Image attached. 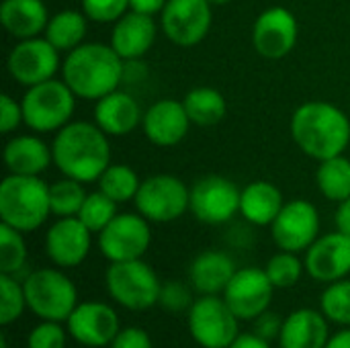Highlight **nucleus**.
<instances>
[{
	"instance_id": "412c9836",
	"label": "nucleus",
	"mask_w": 350,
	"mask_h": 348,
	"mask_svg": "<svg viewBox=\"0 0 350 348\" xmlns=\"http://www.w3.org/2000/svg\"><path fill=\"white\" fill-rule=\"evenodd\" d=\"M156 35L158 27L154 16L129 10L117 23H113L111 47L125 62H137L152 49Z\"/></svg>"
},
{
	"instance_id": "b1692460",
	"label": "nucleus",
	"mask_w": 350,
	"mask_h": 348,
	"mask_svg": "<svg viewBox=\"0 0 350 348\" xmlns=\"http://www.w3.org/2000/svg\"><path fill=\"white\" fill-rule=\"evenodd\" d=\"M236 263L221 250H205L189 267V283L199 295H221L236 275Z\"/></svg>"
},
{
	"instance_id": "f257e3e1",
	"label": "nucleus",
	"mask_w": 350,
	"mask_h": 348,
	"mask_svg": "<svg viewBox=\"0 0 350 348\" xmlns=\"http://www.w3.org/2000/svg\"><path fill=\"white\" fill-rule=\"evenodd\" d=\"M55 168L74 180L94 183L111 164L109 135L88 121H70L66 127L55 131L51 144Z\"/></svg>"
},
{
	"instance_id": "cd10ccee",
	"label": "nucleus",
	"mask_w": 350,
	"mask_h": 348,
	"mask_svg": "<svg viewBox=\"0 0 350 348\" xmlns=\"http://www.w3.org/2000/svg\"><path fill=\"white\" fill-rule=\"evenodd\" d=\"M86 21L88 16L80 10H59L49 16L43 37L57 51H72L84 43L86 37Z\"/></svg>"
},
{
	"instance_id": "bb28decb",
	"label": "nucleus",
	"mask_w": 350,
	"mask_h": 348,
	"mask_svg": "<svg viewBox=\"0 0 350 348\" xmlns=\"http://www.w3.org/2000/svg\"><path fill=\"white\" fill-rule=\"evenodd\" d=\"M283 205V193L269 180H254L242 189L240 213L252 226H271Z\"/></svg>"
},
{
	"instance_id": "7ed1b4c3",
	"label": "nucleus",
	"mask_w": 350,
	"mask_h": 348,
	"mask_svg": "<svg viewBox=\"0 0 350 348\" xmlns=\"http://www.w3.org/2000/svg\"><path fill=\"white\" fill-rule=\"evenodd\" d=\"M62 76L78 98L98 101L119 88L125 76V59L111 43H82L68 51Z\"/></svg>"
},
{
	"instance_id": "473e14b6",
	"label": "nucleus",
	"mask_w": 350,
	"mask_h": 348,
	"mask_svg": "<svg viewBox=\"0 0 350 348\" xmlns=\"http://www.w3.org/2000/svg\"><path fill=\"white\" fill-rule=\"evenodd\" d=\"M320 312L328 318V322L349 328L350 279H340V281L328 283V287L320 295Z\"/></svg>"
},
{
	"instance_id": "ea45409f",
	"label": "nucleus",
	"mask_w": 350,
	"mask_h": 348,
	"mask_svg": "<svg viewBox=\"0 0 350 348\" xmlns=\"http://www.w3.org/2000/svg\"><path fill=\"white\" fill-rule=\"evenodd\" d=\"M82 12L94 23H117L129 12V0H82Z\"/></svg>"
},
{
	"instance_id": "09e8293b",
	"label": "nucleus",
	"mask_w": 350,
	"mask_h": 348,
	"mask_svg": "<svg viewBox=\"0 0 350 348\" xmlns=\"http://www.w3.org/2000/svg\"><path fill=\"white\" fill-rule=\"evenodd\" d=\"M211 6H224V4H228V2H232V0H207Z\"/></svg>"
},
{
	"instance_id": "6ab92c4d",
	"label": "nucleus",
	"mask_w": 350,
	"mask_h": 348,
	"mask_svg": "<svg viewBox=\"0 0 350 348\" xmlns=\"http://www.w3.org/2000/svg\"><path fill=\"white\" fill-rule=\"evenodd\" d=\"M92 246V232L78 217H57L45 234V254L59 269L82 265Z\"/></svg>"
},
{
	"instance_id": "4be33fe9",
	"label": "nucleus",
	"mask_w": 350,
	"mask_h": 348,
	"mask_svg": "<svg viewBox=\"0 0 350 348\" xmlns=\"http://www.w3.org/2000/svg\"><path fill=\"white\" fill-rule=\"evenodd\" d=\"M144 119L139 103L123 90H113L96 101L94 105V123L109 137H123L131 133Z\"/></svg>"
},
{
	"instance_id": "72a5a7b5",
	"label": "nucleus",
	"mask_w": 350,
	"mask_h": 348,
	"mask_svg": "<svg viewBox=\"0 0 350 348\" xmlns=\"http://www.w3.org/2000/svg\"><path fill=\"white\" fill-rule=\"evenodd\" d=\"M117 205L111 197H107L103 191H94L86 195V201L76 215L92 234H100L117 215Z\"/></svg>"
},
{
	"instance_id": "6e6552de",
	"label": "nucleus",
	"mask_w": 350,
	"mask_h": 348,
	"mask_svg": "<svg viewBox=\"0 0 350 348\" xmlns=\"http://www.w3.org/2000/svg\"><path fill=\"white\" fill-rule=\"evenodd\" d=\"M191 338L201 348H228L240 336V318L221 295H201L187 312Z\"/></svg>"
},
{
	"instance_id": "a18cd8bd",
	"label": "nucleus",
	"mask_w": 350,
	"mask_h": 348,
	"mask_svg": "<svg viewBox=\"0 0 350 348\" xmlns=\"http://www.w3.org/2000/svg\"><path fill=\"white\" fill-rule=\"evenodd\" d=\"M334 224H336V230L338 232L350 236V197L338 203L336 215H334Z\"/></svg>"
},
{
	"instance_id": "39448f33",
	"label": "nucleus",
	"mask_w": 350,
	"mask_h": 348,
	"mask_svg": "<svg viewBox=\"0 0 350 348\" xmlns=\"http://www.w3.org/2000/svg\"><path fill=\"white\" fill-rule=\"evenodd\" d=\"M23 123L37 133L59 131L72 121L76 94L64 80H45L29 86L21 98Z\"/></svg>"
},
{
	"instance_id": "f8f14e48",
	"label": "nucleus",
	"mask_w": 350,
	"mask_h": 348,
	"mask_svg": "<svg viewBox=\"0 0 350 348\" xmlns=\"http://www.w3.org/2000/svg\"><path fill=\"white\" fill-rule=\"evenodd\" d=\"M213 6L207 0H168L160 12V27L168 41L178 47L201 43L211 29Z\"/></svg>"
},
{
	"instance_id": "c9c22d12",
	"label": "nucleus",
	"mask_w": 350,
	"mask_h": 348,
	"mask_svg": "<svg viewBox=\"0 0 350 348\" xmlns=\"http://www.w3.org/2000/svg\"><path fill=\"white\" fill-rule=\"evenodd\" d=\"M265 271H267L271 283L275 285V289H291L299 283L301 275L306 273V265H304V260L297 258L295 252L281 250L269 258Z\"/></svg>"
},
{
	"instance_id": "4c0bfd02",
	"label": "nucleus",
	"mask_w": 350,
	"mask_h": 348,
	"mask_svg": "<svg viewBox=\"0 0 350 348\" xmlns=\"http://www.w3.org/2000/svg\"><path fill=\"white\" fill-rule=\"evenodd\" d=\"M193 285L191 283H183V281H166L162 283L160 289V299L158 306L170 314H183L189 312L191 306L195 304L193 297Z\"/></svg>"
},
{
	"instance_id": "a211bd4d",
	"label": "nucleus",
	"mask_w": 350,
	"mask_h": 348,
	"mask_svg": "<svg viewBox=\"0 0 350 348\" xmlns=\"http://www.w3.org/2000/svg\"><path fill=\"white\" fill-rule=\"evenodd\" d=\"M306 273L318 283H334L350 273V236L330 232L320 236L306 250Z\"/></svg>"
},
{
	"instance_id": "7c9ffc66",
	"label": "nucleus",
	"mask_w": 350,
	"mask_h": 348,
	"mask_svg": "<svg viewBox=\"0 0 350 348\" xmlns=\"http://www.w3.org/2000/svg\"><path fill=\"white\" fill-rule=\"evenodd\" d=\"M139 176L127 164H109L98 178V191L111 197L115 203H129L139 191Z\"/></svg>"
},
{
	"instance_id": "37998d69",
	"label": "nucleus",
	"mask_w": 350,
	"mask_h": 348,
	"mask_svg": "<svg viewBox=\"0 0 350 348\" xmlns=\"http://www.w3.org/2000/svg\"><path fill=\"white\" fill-rule=\"evenodd\" d=\"M109 348H152V338L144 328L129 326L119 330V334L113 338Z\"/></svg>"
},
{
	"instance_id": "49530a36",
	"label": "nucleus",
	"mask_w": 350,
	"mask_h": 348,
	"mask_svg": "<svg viewBox=\"0 0 350 348\" xmlns=\"http://www.w3.org/2000/svg\"><path fill=\"white\" fill-rule=\"evenodd\" d=\"M228 348H273L271 343H267L265 338L256 336L254 332H248V334H240L232 345Z\"/></svg>"
},
{
	"instance_id": "58836bf2",
	"label": "nucleus",
	"mask_w": 350,
	"mask_h": 348,
	"mask_svg": "<svg viewBox=\"0 0 350 348\" xmlns=\"http://www.w3.org/2000/svg\"><path fill=\"white\" fill-rule=\"evenodd\" d=\"M68 336V328H64L62 322L41 320V324L29 332L27 348H66Z\"/></svg>"
},
{
	"instance_id": "f704fd0d",
	"label": "nucleus",
	"mask_w": 350,
	"mask_h": 348,
	"mask_svg": "<svg viewBox=\"0 0 350 348\" xmlns=\"http://www.w3.org/2000/svg\"><path fill=\"white\" fill-rule=\"evenodd\" d=\"M27 263V244L23 232L0 224V273L14 275L23 271Z\"/></svg>"
},
{
	"instance_id": "9b49d317",
	"label": "nucleus",
	"mask_w": 350,
	"mask_h": 348,
	"mask_svg": "<svg viewBox=\"0 0 350 348\" xmlns=\"http://www.w3.org/2000/svg\"><path fill=\"white\" fill-rule=\"evenodd\" d=\"M152 244L150 222L142 213H117L98 234V248L109 263L142 258Z\"/></svg>"
},
{
	"instance_id": "c03bdc74",
	"label": "nucleus",
	"mask_w": 350,
	"mask_h": 348,
	"mask_svg": "<svg viewBox=\"0 0 350 348\" xmlns=\"http://www.w3.org/2000/svg\"><path fill=\"white\" fill-rule=\"evenodd\" d=\"M168 0H129V10L139 12V14H160L164 10Z\"/></svg>"
},
{
	"instance_id": "79ce46f5",
	"label": "nucleus",
	"mask_w": 350,
	"mask_h": 348,
	"mask_svg": "<svg viewBox=\"0 0 350 348\" xmlns=\"http://www.w3.org/2000/svg\"><path fill=\"white\" fill-rule=\"evenodd\" d=\"M254 326H252V332L260 338H265L267 343H273V340H279L281 336V330H283V322L285 318H281L279 314H273V312H265L260 314L256 320H252Z\"/></svg>"
},
{
	"instance_id": "aec40b11",
	"label": "nucleus",
	"mask_w": 350,
	"mask_h": 348,
	"mask_svg": "<svg viewBox=\"0 0 350 348\" xmlns=\"http://www.w3.org/2000/svg\"><path fill=\"white\" fill-rule=\"evenodd\" d=\"M191 119L183 101L162 98L148 107L142 119L144 135L158 148H172L180 144L191 127Z\"/></svg>"
},
{
	"instance_id": "8fccbe9b",
	"label": "nucleus",
	"mask_w": 350,
	"mask_h": 348,
	"mask_svg": "<svg viewBox=\"0 0 350 348\" xmlns=\"http://www.w3.org/2000/svg\"><path fill=\"white\" fill-rule=\"evenodd\" d=\"M0 348H8L6 347V336H4V334L0 336Z\"/></svg>"
},
{
	"instance_id": "c756f323",
	"label": "nucleus",
	"mask_w": 350,
	"mask_h": 348,
	"mask_svg": "<svg viewBox=\"0 0 350 348\" xmlns=\"http://www.w3.org/2000/svg\"><path fill=\"white\" fill-rule=\"evenodd\" d=\"M316 183L320 193L334 203H340L350 197V160L340 154L320 162L316 172Z\"/></svg>"
},
{
	"instance_id": "f03ea898",
	"label": "nucleus",
	"mask_w": 350,
	"mask_h": 348,
	"mask_svg": "<svg viewBox=\"0 0 350 348\" xmlns=\"http://www.w3.org/2000/svg\"><path fill=\"white\" fill-rule=\"evenodd\" d=\"M291 137L306 156L324 162L345 154L349 148L350 121L336 105L310 101L295 109L291 117Z\"/></svg>"
},
{
	"instance_id": "f3484780",
	"label": "nucleus",
	"mask_w": 350,
	"mask_h": 348,
	"mask_svg": "<svg viewBox=\"0 0 350 348\" xmlns=\"http://www.w3.org/2000/svg\"><path fill=\"white\" fill-rule=\"evenodd\" d=\"M70 338L88 348H105L119 334L121 324L115 308L103 302H82L66 320Z\"/></svg>"
},
{
	"instance_id": "4468645a",
	"label": "nucleus",
	"mask_w": 350,
	"mask_h": 348,
	"mask_svg": "<svg viewBox=\"0 0 350 348\" xmlns=\"http://www.w3.org/2000/svg\"><path fill=\"white\" fill-rule=\"evenodd\" d=\"M59 68V51L45 37L16 41L6 57L10 78L25 88L51 80Z\"/></svg>"
},
{
	"instance_id": "c85d7f7f",
	"label": "nucleus",
	"mask_w": 350,
	"mask_h": 348,
	"mask_svg": "<svg viewBox=\"0 0 350 348\" xmlns=\"http://www.w3.org/2000/svg\"><path fill=\"white\" fill-rule=\"evenodd\" d=\"M183 105L191 123L199 127L217 125L228 113V103L224 94L211 86H197L189 90L183 98Z\"/></svg>"
},
{
	"instance_id": "a878e982",
	"label": "nucleus",
	"mask_w": 350,
	"mask_h": 348,
	"mask_svg": "<svg viewBox=\"0 0 350 348\" xmlns=\"http://www.w3.org/2000/svg\"><path fill=\"white\" fill-rule=\"evenodd\" d=\"M51 162V148L37 135H14L4 146V164L8 174L39 176Z\"/></svg>"
},
{
	"instance_id": "0eeeda50",
	"label": "nucleus",
	"mask_w": 350,
	"mask_h": 348,
	"mask_svg": "<svg viewBox=\"0 0 350 348\" xmlns=\"http://www.w3.org/2000/svg\"><path fill=\"white\" fill-rule=\"evenodd\" d=\"M105 287L111 299L131 312H146L158 306L162 281L142 258L111 263L105 273Z\"/></svg>"
},
{
	"instance_id": "2f4dec72",
	"label": "nucleus",
	"mask_w": 350,
	"mask_h": 348,
	"mask_svg": "<svg viewBox=\"0 0 350 348\" xmlns=\"http://www.w3.org/2000/svg\"><path fill=\"white\" fill-rule=\"evenodd\" d=\"M84 183L74 178H59L49 185V205L55 217H76L86 201Z\"/></svg>"
},
{
	"instance_id": "423d86ee",
	"label": "nucleus",
	"mask_w": 350,
	"mask_h": 348,
	"mask_svg": "<svg viewBox=\"0 0 350 348\" xmlns=\"http://www.w3.org/2000/svg\"><path fill=\"white\" fill-rule=\"evenodd\" d=\"M23 287L27 310L39 320L66 322L80 304L76 285L59 269H37L23 279Z\"/></svg>"
},
{
	"instance_id": "ddd939ff",
	"label": "nucleus",
	"mask_w": 350,
	"mask_h": 348,
	"mask_svg": "<svg viewBox=\"0 0 350 348\" xmlns=\"http://www.w3.org/2000/svg\"><path fill=\"white\" fill-rule=\"evenodd\" d=\"M271 236L279 250L295 254L306 252L320 238V213L316 205L306 199L285 203L271 224Z\"/></svg>"
},
{
	"instance_id": "5701e85b",
	"label": "nucleus",
	"mask_w": 350,
	"mask_h": 348,
	"mask_svg": "<svg viewBox=\"0 0 350 348\" xmlns=\"http://www.w3.org/2000/svg\"><path fill=\"white\" fill-rule=\"evenodd\" d=\"M330 340L328 318L312 308L291 312L279 336L281 348H326Z\"/></svg>"
},
{
	"instance_id": "9d476101",
	"label": "nucleus",
	"mask_w": 350,
	"mask_h": 348,
	"mask_svg": "<svg viewBox=\"0 0 350 348\" xmlns=\"http://www.w3.org/2000/svg\"><path fill=\"white\" fill-rule=\"evenodd\" d=\"M242 191L226 176L207 174L191 187L189 211L207 226L228 224L240 211Z\"/></svg>"
},
{
	"instance_id": "e433bc0d",
	"label": "nucleus",
	"mask_w": 350,
	"mask_h": 348,
	"mask_svg": "<svg viewBox=\"0 0 350 348\" xmlns=\"http://www.w3.org/2000/svg\"><path fill=\"white\" fill-rule=\"evenodd\" d=\"M25 310H27V297H25L23 281H18L14 275L0 273V324L8 326L16 322Z\"/></svg>"
},
{
	"instance_id": "a19ab883",
	"label": "nucleus",
	"mask_w": 350,
	"mask_h": 348,
	"mask_svg": "<svg viewBox=\"0 0 350 348\" xmlns=\"http://www.w3.org/2000/svg\"><path fill=\"white\" fill-rule=\"evenodd\" d=\"M23 123V107L21 101H14L10 94L0 96V131L12 133Z\"/></svg>"
},
{
	"instance_id": "393cba45",
	"label": "nucleus",
	"mask_w": 350,
	"mask_h": 348,
	"mask_svg": "<svg viewBox=\"0 0 350 348\" xmlns=\"http://www.w3.org/2000/svg\"><path fill=\"white\" fill-rule=\"evenodd\" d=\"M0 23L16 41L33 39L45 33L49 12L43 0H2Z\"/></svg>"
},
{
	"instance_id": "1a4fd4ad",
	"label": "nucleus",
	"mask_w": 350,
	"mask_h": 348,
	"mask_svg": "<svg viewBox=\"0 0 350 348\" xmlns=\"http://www.w3.org/2000/svg\"><path fill=\"white\" fill-rule=\"evenodd\" d=\"M133 203L150 224H170L189 211L191 189L178 176L154 174L142 180Z\"/></svg>"
},
{
	"instance_id": "2eb2a0df",
	"label": "nucleus",
	"mask_w": 350,
	"mask_h": 348,
	"mask_svg": "<svg viewBox=\"0 0 350 348\" xmlns=\"http://www.w3.org/2000/svg\"><path fill=\"white\" fill-rule=\"evenodd\" d=\"M275 285L271 283L265 269L246 267L238 269L232 281L228 283L221 297L230 306V310L240 318V322L256 320L265 314L273 302Z\"/></svg>"
},
{
	"instance_id": "dca6fc26",
	"label": "nucleus",
	"mask_w": 350,
	"mask_h": 348,
	"mask_svg": "<svg viewBox=\"0 0 350 348\" xmlns=\"http://www.w3.org/2000/svg\"><path fill=\"white\" fill-rule=\"evenodd\" d=\"M299 37V25L289 8L273 6L260 12L252 27V45L258 55L267 59L287 57Z\"/></svg>"
},
{
	"instance_id": "20e7f679",
	"label": "nucleus",
	"mask_w": 350,
	"mask_h": 348,
	"mask_svg": "<svg viewBox=\"0 0 350 348\" xmlns=\"http://www.w3.org/2000/svg\"><path fill=\"white\" fill-rule=\"evenodd\" d=\"M51 213L49 185L39 176L8 174L0 183L2 224L27 234L39 230Z\"/></svg>"
},
{
	"instance_id": "de8ad7c7",
	"label": "nucleus",
	"mask_w": 350,
	"mask_h": 348,
	"mask_svg": "<svg viewBox=\"0 0 350 348\" xmlns=\"http://www.w3.org/2000/svg\"><path fill=\"white\" fill-rule=\"evenodd\" d=\"M326 348H350V326L340 330V332H336L334 336H330Z\"/></svg>"
}]
</instances>
